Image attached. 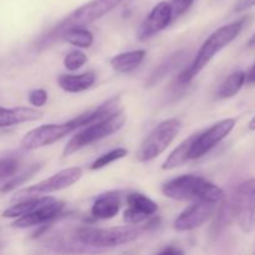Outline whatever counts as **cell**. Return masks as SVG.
Returning <instances> with one entry per match:
<instances>
[{
  "mask_svg": "<svg viewBox=\"0 0 255 255\" xmlns=\"http://www.w3.org/2000/svg\"><path fill=\"white\" fill-rule=\"evenodd\" d=\"M197 136H198V132L192 134L189 138L184 139L179 146H177V148H174L173 151L169 153V156L167 157L166 161L162 163V169H163V171H171V169L178 168V167L187 163V162L191 159L192 147H193V143L194 141H196Z\"/></svg>",
  "mask_w": 255,
  "mask_h": 255,
  "instance_id": "cell-22",
  "label": "cell"
},
{
  "mask_svg": "<svg viewBox=\"0 0 255 255\" xmlns=\"http://www.w3.org/2000/svg\"><path fill=\"white\" fill-rule=\"evenodd\" d=\"M47 99H49V95H47L46 90L44 89H34L27 95V100L35 109H40V107L45 106Z\"/></svg>",
  "mask_w": 255,
  "mask_h": 255,
  "instance_id": "cell-30",
  "label": "cell"
},
{
  "mask_svg": "<svg viewBox=\"0 0 255 255\" xmlns=\"http://www.w3.org/2000/svg\"><path fill=\"white\" fill-rule=\"evenodd\" d=\"M248 46L249 47H255V34L251 37V40L248 41Z\"/></svg>",
  "mask_w": 255,
  "mask_h": 255,
  "instance_id": "cell-35",
  "label": "cell"
},
{
  "mask_svg": "<svg viewBox=\"0 0 255 255\" xmlns=\"http://www.w3.org/2000/svg\"><path fill=\"white\" fill-rule=\"evenodd\" d=\"M246 82H248V84H255V64L249 70L248 74H246Z\"/></svg>",
  "mask_w": 255,
  "mask_h": 255,
  "instance_id": "cell-34",
  "label": "cell"
},
{
  "mask_svg": "<svg viewBox=\"0 0 255 255\" xmlns=\"http://www.w3.org/2000/svg\"><path fill=\"white\" fill-rule=\"evenodd\" d=\"M72 131H75V127L71 121L64 122V124L41 125L25 133V136L21 138V147L27 151L42 148V147L54 144L55 142L60 141L71 133Z\"/></svg>",
  "mask_w": 255,
  "mask_h": 255,
  "instance_id": "cell-8",
  "label": "cell"
},
{
  "mask_svg": "<svg viewBox=\"0 0 255 255\" xmlns=\"http://www.w3.org/2000/svg\"><path fill=\"white\" fill-rule=\"evenodd\" d=\"M246 84V72L243 71H236L233 74L229 75L223 84L219 86L218 91H217L216 97L219 100L231 99V97L236 96L243 85Z\"/></svg>",
  "mask_w": 255,
  "mask_h": 255,
  "instance_id": "cell-24",
  "label": "cell"
},
{
  "mask_svg": "<svg viewBox=\"0 0 255 255\" xmlns=\"http://www.w3.org/2000/svg\"><path fill=\"white\" fill-rule=\"evenodd\" d=\"M172 21L171 5L168 1H161L151 10L146 19L142 21L137 36L139 40H146L166 29Z\"/></svg>",
  "mask_w": 255,
  "mask_h": 255,
  "instance_id": "cell-12",
  "label": "cell"
},
{
  "mask_svg": "<svg viewBox=\"0 0 255 255\" xmlns=\"http://www.w3.org/2000/svg\"><path fill=\"white\" fill-rule=\"evenodd\" d=\"M121 111V99H120V96H115L109 99L107 101H105L100 106L89 110V111L79 115V116L70 120V121L74 125L75 129H77L95 124V122L104 121V120L110 119V117L115 116V115H117Z\"/></svg>",
  "mask_w": 255,
  "mask_h": 255,
  "instance_id": "cell-15",
  "label": "cell"
},
{
  "mask_svg": "<svg viewBox=\"0 0 255 255\" xmlns=\"http://www.w3.org/2000/svg\"><path fill=\"white\" fill-rule=\"evenodd\" d=\"M95 81H96L95 72L87 71L79 75H60L57 79V85L65 92L77 94V92L86 91L94 86Z\"/></svg>",
  "mask_w": 255,
  "mask_h": 255,
  "instance_id": "cell-19",
  "label": "cell"
},
{
  "mask_svg": "<svg viewBox=\"0 0 255 255\" xmlns=\"http://www.w3.org/2000/svg\"><path fill=\"white\" fill-rule=\"evenodd\" d=\"M61 39L76 47L87 49V47L91 46L92 42H94V35H92V32L90 31V30H87L86 27L74 26L65 30Z\"/></svg>",
  "mask_w": 255,
  "mask_h": 255,
  "instance_id": "cell-25",
  "label": "cell"
},
{
  "mask_svg": "<svg viewBox=\"0 0 255 255\" xmlns=\"http://www.w3.org/2000/svg\"><path fill=\"white\" fill-rule=\"evenodd\" d=\"M40 168H41V164L40 163H34L32 166H30L29 168L26 169V171L22 172L21 174H19V176L14 177V178H10L9 181L6 182V183L2 186V188L0 189V191L2 192V193H6V192H10L12 191V189L15 188H19L21 184H24L25 182L29 181L31 177H34L35 174L37 173V172L40 171Z\"/></svg>",
  "mask_w": 255,
  "mask_h": 255,
  "instance_id": "cell-27",
  "label": "cell"
},
{
  "mask_svg": "<svg viewBox=\"0 0 255 255\" xmlns=\"http://www.w3.org/2000/svg\"><path fill=\"white\" fill-rule=\"evenodd\" d=\"M49 246L51 249H55L57 252H64V253H74V254H99L102 253V251L99 249L90 248L85 246L84 243L79 241L76 236V232L72 233H64L59 234L57 237H52L49 242Z\"/></svg>",
  "mask_w": 255,
  "mask_h": 255,
  "instance_id": "cell-18",
  "label": "cell"
},
{
  "mask_svg": "<svg viewBox=\"0 0 255 255\" xmlns=\"http://www.w3.org/2000/svg\"><path fill=\"white\" fill-rule=\"evenodd\" d=\"M82 169L80 167H70L65 168L57 173L52 174L49 178L39 182V183L30 186L27 188L21 189L15 193L14 201H22L30 197H40L41 194L52 193V192L62 191L65 188L74 186L75 183L81 179Z\"/></svg>",
  "mask_w": 255,
  "mask_h": 255,
  "instance_id": "cell-7",
  "label": "cell"
},
{
  "mask_svg": "<svg viewBox=\"0 0 255 255\" xmlns=\"http://www.w3.org/2000/svg\"><path fill=\"white\" fill-rule=\"evenodd\" d=\"M127 209L124 213V221L129 224H139L153 216L158 211V204L142 193H129L126 198Z\"/></svg>",
  "mask_w": 255,
  "mask_h": 255,
  "instance_id": "cell-13",
  "label": "cell"
},
{
  "mask_svg": "<svg viewBox=\"0 0 255 255\" xmlns=\"http://www.w3.org/2000/svg\"><path fill=\"white\" fill-rule=\"evenodd\" d=\"M194 0H172L169 2L171 5V11H172V20L178 19L179 16L188 11L189 7L192 6Z\"/></svg>",
  "mask_w": 255,
  "mask_h": 255,
  "instance_id": "cell-31",
  "label": "cell"
},
{
  "mask_svg": "<svg viewBox=\"0 0 255 255\" xmlns=\"http://www.w3.org/2000/svg\"><path fill=\"white\" fill-rule=\"evenodd\" d=\"M162 193L174 201H204L218 203L224 198L221 187L196 174H183L167 181L162 186Z\"/></svg>",
  "mask_w": 255,
  "mask_h": 255,
  "instance_id": "cell-2",
  "label": "cell"
},
{
  "mask_svg": "<svg viewBox=\"0 0 255 255\" xmlns=\"http://www.w3.org/2000/svg\"><path fill=\"white\" fill-rule=\"evenodd\" d=\"M146 50H132V51L121 52L111 59V66L115 71L127 74L138 69L146 57Z\"/></svg>",
  "mask_w": 255,
  "mask_h": 255,
  "instance_id": "cell-21",
  "label": "cell"
},
{
  "mask_svg": "<svg viewBox=\"0 0 255 255\" xmlns=\"http://www.w3.org/2000/svg\"><path fill=\"white\" fill-rule=\"evenodd\" d=\"M65 208V202L57 201L55 199L52 203L47 204V206L41 207V208L36 209V211L31 212L29 214H25V216L20 217V218H16L11 223V227L14 228H31V227L36 226H46L50 222L55 221L57 217H60L61 212L64 211Z\"/></svg>",
  "mask_w": 255,
  "mask_h": 255,
  "instance_id": "cell-14",
  "label": "cell"
},
{
  "mask_svg": "<svg viewBox=\"0 0 255 255\" xmlns=\"http://www.w3.org/2000/svg\"><path fill=\"white\" fill-rule=\"evenodd\" d=\"M44 112L32 107H2L0 106V128L11 127L15 125L34 122L42 119Z\"/></svg>",
  "mask_w": 255,
  "mask_h": 255,
  "instance_id": "cell-17",
  "label": "cell"
},
{
  "mask_svg": "<svg viewBox=\"0 0 255 255\" xmlns=\"http://www.w3.org/2000/svg\"><path fill=\"white\" fill-rule=\"evenodd\" d=\"M217 209V203L211 202L197 201L184 209L176 218L173 228L177 232H189L203 226L209 218L214 214Z\"/></svg>",
  "mask_w": 255,
  "mask_h": 255,
  "instance_id": "cell-10",
  "label": "cell"
},
{
  "mask_svg": "<svg viewBox=\"0 0 255 255\" xmlns=\"http://www.w3.org/2000/svg\"><path fill=\"white\" fill-rule=\"evenodd\" d=\"M157 255H184V252L182 249L176 248V247H167Z\"/></svg>",
  "mask_w": 255,
  "mask_h": 255,
  "instance_id": "cell-33",
  "label": "cell"
},
{
  "mask_svg": "<svg viewBox=\"0 0 255 255\" xmlns=\"http://www.w3.org/2000/svg\"><path fill=\"white\" fill-rule=\"evenodd\" d=\"M253 6H255V0H242L237 4L236 11H244V10L251 9Z\"/></svg>",
  "mask_w": 255,
  "mask_h": 255,
  "instance_id": "cell-32",
  "label": "cell"
},
{
  "mask_svg": "<svg viewBox=\"0 0 255 255\" xmlns=\"http://www.w3.org/2000/svg\"><path fill=\"white\" fill-rule=\"evenodd\" d=\"M232 217L243 231L251 232L255 227V194L236 188L231 202Z\"/></svg>",
  "mask_w": 255,
  "mask_h": 255,
  "instance_id": "cell-11",
  "label": "cell"
},
{
  "mask_svg": "<svg viewBox=\"0 0 255 255\" xmlns=\"http://www.w3.org/2000/svg\"><path fill=\"white\" fill-rule=\"evenodd\" d=\"M19 168V162L15 158H0V181L11 178Z\"/></svg>",
  "mask_w": 255,
  "mask_h": 255,
  "instance_id": "cell-29",
  "label": "cell"
},
{
  "mask_svg": "<svg viewBox=\"0 0 255 255\" xmlns=\"http://www.w3.org/2000/svg\"><path fill=\"white\" fill-rule=\"evenodd\" d=\"M186 55V51H184V50H181V51L171 55V56H169L168 59L164 60L163 62H161V65H159L158 67H156L154 71L149 75V77L146 81V86L151 87L154 86L156 84H158V82L161 81V80H163L169 72H172L174 69H177V67L181 65V62L183 61Z\"/></svg>",
  "mask_w": 255,
  "mask_h": 255,
  "instance_id": "cell-23",
  "label": "cell"
},
{
  "mask_svg": "<svg viewBox=\"0 0 255 255\" xmlns=\"http://www.w3.org/2000/svg\"><path fill=\"white\" fill-rule=\"evenodd\" d=\"M247 20H248V17L244 16L242 19L231 22V24L224 25V26L219 27L216 31L212 32L208 39L203 42L199 51L197 52V56L194 57L189 67H187L184 71L181 72V75L178 76L179 84L186 85L191 82L221 50H223L234 39H237V36L243 30Z\"/></svg>",
  "mask_w": 255,
  "mask_h": 255,
  "instance_id": "cell-1",
  "label": "cell"
},
{
  "mask_svg": "<svg viewBox=\"0 0 255 255\" xmlns=\"http://www.w3.org/2000/svg\"><path fill=\"white\" fill-rule=\"evenodd\" d=\"M127 154H128V151H127L126 148H124V147H117V148L111 149L110 152H107V153L102 154V156H100L99 158L95 159V161L91 163V166H90V169H91V171L101 169L104 168V167L111 164L112 162H116L119 161V159H122L124 157H126Z\"/></svg>",
  "mask_w": 255,
  "mask_h": 255,
  "instance_id": "cell-26",
  "label": "cell"
},
{
  "mask_svg": "<svg viewBox=\"0 0 255 255\" xmlns=\"http://www.w3.org/2000/svg\"><path fill=\"white\" fill-rule=\"evenodd\" d=\"M249 128L255 131V116L253 117V119H252V121L249 122Z\"/></svg>",
  "mask_w": 255,
  "mask_h": 255,
  "instance_id": "cell-36",
  "label": "cell"
},
{
  "mask_svg": "<svg viewBox=\"0 0 255 255\" xmlns=\"http://www.w3.org/2000/svg\"><path fill=\"white\" fill-rule=\"evenodd\" d=\"M181 128L182 122L179 119L164 120L157 125L139 146L137 159L141 162H149L161 156L178 136Z\"/></svg>",
  "mask_w": 255,
  "mask_h": 255,
  "instance_id": "cell-6",
  "label": "cell"
},
{
  "mask_svg": "<svg viewBox=\"0 0 255 255\" xmlns=\"http://www.w3.org/2000/svg\"><path fill=\"white\" fill-rule=\"evenodd\" d=\"M236 119H226L217 122L209 128L198 132L191 152V159H198L221 143L236 127Z\"/></svg>",
  "mask_w": 255,
  "mask_h": 255,
  "instance_id": "cell-9",
  "label": "cell"
},
{
  "mask_svg": "<svg viewBox=\"0 0 255 255\" xmlns=\"http://www.w3.org/2000/svg\"><path fill=\"white\" fill-rule=\"evenodd\" d=\"M126 115H125L124 111H121L117 115H115V116L110 117V119L104 120V121H99L92 125H89L84 129L77 132L67 142V144L64 148V152H62V156H71V154L76 153L77 151L82 149L84 147L116 133L117 131H120L124 127V125L126 124Z\"/></svg>",
  "mask_w": 255,
  "mask_h": 255,
  "instance_id": "cell-5",
  "label": "cell"
},
{
  "mask_svg": "<svg viewBox=\"0 0 255 255\" xmlns=\"http://www.w3.org/2000/svg\"><path fill=\"white\" fill-rule=\"evenodd\" d=\"M122 1L124 0H90L86 4L77 7L69 16L65 17L54 29L50 30L49 34H46V36H44L40 40L39 46L46 47L49 45H51L52 42L56 41V40L61 39L65 30L70 29V27H85L86 25L101 19L102 16H105L110 11H112L115 7L119 6Z\"/></svg>",
  "mask_w": 255,
  "mask_h": 255,
  "instance_id": "cell-3",
  "label": "cell"
},
{
  "mask_svg": "<svg viewBox=\"0 0 255 255\" xmlns=\"http://www.w3.org/2000/svg\"><path fill=\"white\" fill-rule=\"evenodd\" d=\"M76 236L81 243L90 248L104 252L107 248L125 246L134 242L141 236V229L132 227H114V228H79Z\"/></svg>",
  "mask_w": 255,
  "mask_h": 255,
  "instance_id": "cell-4",
  "label": "cell"
},
{
  "mask_svg": "<svg viewBox=\"0 0 255 255\" xmlns=\"http://www.w3.org/2000/svg\"><path fill=\"white\" fill-rule=\"evenodd\" d=\"M55 201L54 197H30V198L19 201L10 208H6L2 212L4 218H20V217L29 214L41 207L47 206Z\"/></svg>",
  "mask_w": 255,
  "mask_h": 255,
  "instance_id": "cell-20",
  "label": "cell"
},
{
  "mask_svg": "<svg viewBox=\"0 0 255 255\" xmlns=\"http://www.w3.org/2000/svg\"><path fill=\"white\" fill-rule=\"evenodd\" d=\"M87 55L82 52L81 50H72L65 56L64 65L70 71H76L80 67L84 66L87 62Z\"/></svg>",
  "mask_w": 255,
  "mask_h": 255,
  "instance_id": "cell-28",
  "label": "cell"
},
{
  "mask_svg": "<svg viewBox=\"0 0 255 255\" xmlns=\"http://www.w3.org/2000/svg\"><path fill=\"white\" fill-rule=\"evenodd\" d=\"M121 192L111 191L96 197L91 207V216L95 219H112L119 214L121 208Z\"/></svg>",
  "mask_w": 255,
  "mask_h": 255,
  "instance_id": "cell-16",
  "label": "cell"
}]
</instances>
